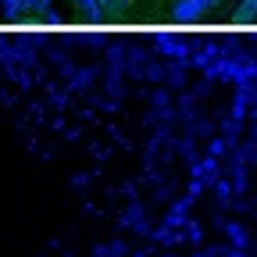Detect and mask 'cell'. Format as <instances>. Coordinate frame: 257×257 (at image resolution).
<instances>
[{
	"label": "cell",
	"instance_id": "obj_1",
	"mask_svg": "<svg viewBox=\"0 0 257 257\" xmlns=\"http://www.w3.org/2000/svg\"><path fill=\"white\" fill-rule=\"evenodd\" d=\"M211 4H214V0H179L172 15H175L179 22H193V18H200V15H204Z\"/></svg>",
	"mask_w": 257,
	"mask_h": 257
},
{
	"label": "cell",
	"instance_id": "obj_2",
	"mask_svg": "<svg viewBox=\"0 0 257 257\" xmlns=\"http://www.w3.org/2000/svg\"><path fill=\"white\" fill-rule=\"evenodd\" d=\"M79 11H82L89 22H100V11H104V8H100V0H79Z\"/></svg>",
	"mask_w": 257,
	"mask_h": 257
},
{
	"label": "cell",
	"instance_id": "obj_6",
	"mask_svg": "<svg viewBox=\"0 0 257 257\" xmlns=\"http://www.w3.org/2000/svg\"><path fill=\"white\" fill-rule=\"evenodd\" d=\"M25 8H43V0H25Z\"/></svg>",
	"mask_w": 257,
	"mask_h": 257
},
{
	"label": "cell",
	"instance_id": "obj_3",
	"mask_svg": "<svg viewBox=\"0 0 257 257\" xmlns=\"http://www.w3.org/2000/svg\"><path fill=\"white\" fill-rule=\"evenodd\" d=\"M257 18V0H243L236 8V22H253Z\"/></svg>",
	"mask_w": 257,
	"mask_h": 257
},
{
	"label": "cell",
	"instance_id": "obj_5",
	"mask_svg": "<svg viewBox=\"0 0 257 257\" xmlns=\"http://www.w3.org/2000/svg\"><path fill=\"white\" fill-rule=\"evenodd\" d=\"M4 8H8V18H18L22 8H25V0H4Z\"/></svg>",
	"mask_w": 257,
	"mask_h": 257
},
{
	"label": "cell",
	"instance_id": "obj_4",
	"mask_svg": "<svg viewBox=\"0 0 257 257\" xmlns=\"http://www.w3.org/2000/svg\"><path fill=\"white\" fill-rule=\"evenodd\" d=\"M125 4H128V0H100V8H104V11H111V15L125 11Z\"/></svg>",
	"mask_w": 257,
	"mask_h": 257
}]
</instances>
